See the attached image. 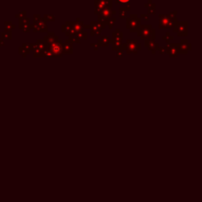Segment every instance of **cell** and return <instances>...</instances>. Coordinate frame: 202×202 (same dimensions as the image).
I'll list each match as a JSON object with an SVG mask.
<instances>
[{"label":"cell","mask_w":202,"mask_h":202,"mask_svg":"<svg viewBox=\"0 0 202 202\" xmlns=\"http://www.w3.org/2000/svg\"><path fill=\"white\" fill-rule=\"evenodd\" d=\"M141 25V19L137 14H130V17L126 18V28L130 33H137V36H140Z\"/></svg>","instance_id":"6da1fadb"},{"label":"cell","mask_w":202,"mask_h":202,"mask_svg":"<svg viewBox=\"0 0 202 202\" xmlns=\"http://www.w3.org/2000/svg\"><path fill=\"white\" fill-rule=\"evenodd\" d=\"M140 37L142 40H155L156 37V29L152 28L151 25H141Z\"/></svg>","instance_id":"7a4b0ae2"},{"label":"cell","mask_w":202,"mask_h":202,"mask_svg":"<svg viewBox=\"0 0 202 202\" xmlns=\"http://www.w3.org/2000/svg\"><path fill=\"white\" fill-rule=\"evenodd\" d=\"M178 21L177 19H171L168 14H160L159 15V28L160 29H167L173 28L175 23Z\"/></svg>","instance_id":"3957f363"},{"label":"cell","mask_w":202,"mask_h":202,"mask_svg":"<svg viewBox=\"0 0 202 202\" xmlns=\"http://www.w3.org/2000/svg\"><path fill=\"white\" fill-rule=\"evenodd\" d=\"M173 32L177 33L178 36H187L188 23L186 21H176L173 26Z\"/></svg>","instance_id":"277c9868"},{"label":"cell","mask_w":202,"mask_h":202,"mask_svg":"<svg viewBox=\"0 0 202 202\" xmlns=\"http://www.w3.org/2000/svg\"><path fill=\"white\" fill-rule=\"evenodd\" d=\"M113 2L111 0H95L94 1V14L98 15L104 9L112 8Z\"/></svg>","instance_id":"5b68a950"},{"label":"cell","mask_w":202,"mask_h":202,"mask_svg":"<svg viewBox=\"0 0 202 202\" xmlns=\"http://www.w3.org/2000/svg\"><path fill=\"white\" fill-rule=\"evenodd\" d=\"M141 50V44L138 43L137 40H127L126 42V54H137L138 51Z\"/></svg>","instance_id":"8992f818"},{"label":"cell","mask_w":202,"mask_h":202,"mask_svg":"<svg viewBox=\"0 0 202 202\" xmlns=\"http://www.w3.org/2000/svg\"><path fill=\"white\" fill-rule=\"evenodd\" d=\"M63 46V42L62 40H59L58 41H56L48 46L54 58H62Z\"/></svg>","instance_id":"52a82bcc"},{"label":"cell","mask_w":202,"mask_h":202,"mask_svg":"<svg viewBox=\"0 0 202 202\" xmlns=\"http://www.w3.org/2000/svg\"><path fill=\"white\" fill-rule=\"evenodd\" d=\"M164 48L166 50V53L169 55L170 58H177L178 55L180 54L179 44H170V42H167L166 43V46Z\"/></svg>","instance_id":"ba28073f"},{"label":"cell","mask_w":202,"mask_h":202,"mask_svg":"<svg viewBox=\"0 0 202 202\" xmlns=\"http://www.w3.org/2000/svg\"><path fill=\"white\" fill-rule=\"evenodd\" d=\"M116 14V11L113 10L112 8H107V9H104L103 11H101L99 14H98V20L97 21L102 22L103 24H105L107 25V21L112 17H114V15Z\"/></svg>","instance_id":"9c48e42d"},{"label":"cell","mask_w":202,"mask_h":202,"mask_svg":"<svg viewBox=\"0 0 202 202\" xmlns=\"http://www.w3.org/2000/svg\"><path fill=\"white\" fill-rule=\"evenodd\" d=\"M31 28L33 30L34 33H37V32L47 33V30H48L47 22L44 20L43 17H41V19L38 22L33 23V25H31Z\"/></svg>","instance_id":"30bf717a"},{"label":"cell","mask_w":202,"mask_h":202,"mask_svg":"<svg viewBox=\"0 0 202 202\" xmlns=\"http://www.w3.org/2000/svg\"><path fill=\"white\" fill-rule=\"evenodd\" d=\"M62 32L65 33L66 36H76V33L73 28V21H66L64 25L62 26Z\"/></svg>","instance_id":"8fae6325"},{"label":"cell","mask_w":202,"mask_h":202,"mask_svg":"<svg viewBox=\"0 0 202 202\" xmlns=\"http://www.w3.org/2000/svg\"><path fill=\"white\" fill-rule=\"evenodd\" d=\"M179 44V51L182 54H187L188 51L191 50V44L187 40H181Z\"/></svg>","instance_id":"7c38bea8"},{"label":"cell","mask_w":202,"mask_h":202,"mask_svg":"<svg viewBox=\"0 0 202 202\" xmlns=\"http://www.w3.org/2000/svg\"><path fill=\"white\" fill-rule=\"evenodd\" d=\"M59 39V36H56L55 33L54 32H51V33H47V35L44 36L43 40L45 42V44H47V46H49L50 44L58 41Z\"/></svg>","instance_id":"4fadbf2b"},{"label":"cell","mask_w":202,"mask_h":202,"mask_svg":"<svg viewBox=\"0 0 202 202\" xmlns=\"http://www.w3.org/2000/svg\"><path fill=\"white\" fill-rule=\"evenodd\" d=\"M144 45H145V47H148L149 51H152V54H156V51H158V48L160 47L159 43H156L155 40H145V44Z\"/></svg>","instance_id":"5bb4252c"},{"label":"cell","mask_w":202,"mask_h":202,"mask_svg":"<svg viewBox=\"0 0 202 202\" xmlns=\"http://www.w3.org/2000/svg\"><path fill=\"white\" fill-rule=\"evenodd\" d=\"M83 26H84V23H83V21H81V19L79 17H77L76 19V21H73V28H74V30L76 34L84 32Z\"/></svg>","instance_id":"9a60e30c"},{"label":"cell","mask_w":202,"mask_h":202,"mask_svg":"<svg viewBox=\"0 0 202 202\" xmlns=\"http://www.w3.org/2000/svg\"><path fill=\"white\" fill-rule=\"evenodd\" d=\"M74 48H73V44H71L69 40H66L63 46V54H72L74 53Z\"/></svg>","instance_id":"2e32d148"},{"label":"cell","mask_w":202,"mask_h":202,"mask_svg":"<svg viewBox=\"0 0 202 202\" xmlns=\"http://www.w3.org/2000/svg\"><path fill=\"white\" fill-rule=\"evenodd\" d=\"M97 44H98L99 47H107L111 44V39L107 36H102L101 38L97 40Z\"/></svg>","instance_id":"e0dca14e"},{"label":"cell","mask_w":202,"mask_h":202,"mask_svg":"<svg viewBox=\"0 0 202 202\" xmlns=\"http://www.w3.org/2000/svg\"><path fill=\"white\" fill-rule=\"evenodd\" d=\"M123 33L120 32L119 28H116L115 32L112 33V41H123Z\"/></svg>","instance_id":"ac0fdd59"},{"label":"cell","mask_w":202,"mask_h":202,"mask_svg":"<svg viewBox=\"0 0 202 202\" xmlns=\"http://www.w3.org/2000/svg\"><path fill=\"white\" fill-rule=\"evenodd\" d=\"M111 44H112V50L113 51H119V50H123V41H112L111 40Z\"/></svg>","instance_id":"d6986e66"},{"label":"cell","mask_w":202,"mask_h":202,"mask_svg":"<svg viewBox=\"0 0 202 202\" xmlns=\"http://www.w3.org/2000/svg\"><path fill=\"white\" fill-rule=\"evenodd\" d=\"M14 28H15V25L11 21H5L4 22V28H5L4 32L11 33V30Z\"/></svg>","instance_id":"ffe728a7"},{"label":"cell","mask_w":202,"mask_h":202,"mask_svg":"<svg viewBox=\"0 0 202 202\" xmlns=\"http://www.w3.org/2000/svg\"><path fill=\"white\" fill-rule=\"evenodd\" d=\"M45 57H47V58H54L49 47H45L44 49L43 50V58H45Z\"/></svg>","instance_id":"44dd1931"},{"label":"cell","mask_w":202,"mask_h":202,"mask_svg":"<svg viewBox=\"0 0 202 202\" xmlns=\"http://www.w3.org/2000/svg\"><path fill=\"white\" fill-rule=\"evenodd\" d=\"M19 28H21L22 26L24 25H30V19L28 17H25L23 19H20L19 20Z\"/></svg>","instance_id":"7402d4cb"},{"label":"cell","mask_w":202,"mask_h":202,"mask_svg":"<svg viewBox=\"0 0 202 202\" xmlns=\"http://www.w3.org/2000/svg\"><path fill=\"white\" fill-rule=\"evenodd\" d=\"M33 57L34 58H43V51L40 50L38 47L33 50Z\"/></svg>","instance_id":"603a6c76"},{"label":"cell","mask_w":202,"mask_h":202,"mask_svg":"<svg viewBox=\"0 0 202 202\" xmlns=\"http://www.w3.org/2000/svg\"><path fill=\"white\" fill-rule=\"evenodd\" d=\"M115 23H116V18L112 17H111L107 21V25L108 26V28H110V29H111V28H113L114 25H115Z\"/></svg>","instance_id":"cb8c5ba5"},{"label":"cell","mask_w":202,"mask_h":202,"mask_svg":"<svg viewBox=\"0 0 202 202\" xmlns=\"http://www.w3.org/2000/svg\"><path fill=\"white\" fill-rule=\"evenodd\" d=\"M119 17L121 18H126L127 17V10L124 7L119 8Z\"/></svg>","instance_id":"d4e9b609"},{"label":"cell","mask_w":202,"mask_h":202,"mask_svg":"<svg viewBox=\"0 0 202 202\" xmlns=\"http://www.w3.org/2000/svg\"><path fill=\"white\" fill-rule=\"evenodd\" d=\"M44 20L46 21V22H47V21H51V22H54V21H55V17L53 15V14H44Z\"/></svg>","instance_id":"484cf974"},{"label":"cell","mask_w":202,"mask_h":202,"mask_svg":"<svg viewBox=\"0 0 202 202\" xmlns=\"http://www.w3.org/2000/svg\"><path fill=\"white\" fill-rule=\"evenodd\" d=\"M76 36H77V38H78L81 41V40H86L88 39V33H85V32L77 33V34H76Z\"/></svg>","instance_id":"4316f807"},{"label":"cell","mask_w":202,"mask_h":202,"mask_svg":"<svg viewBox=\"0 0 202 202\" xmlns=\"http://www.w3.org/2000/svg\"><path fill=\"white\" fill-rule=\"evenodd\" d=\"M36 44H37L38 48L40 50H41V51H43L45 47H48V46H47V44H45V42L43 40H36Z\"/></svg>","instance_id":"83f0119b"},{"label":"cell","mask_w":202,"mask_h":202,"mask_svg":"<svg viewBox=\"0 0 202 202\" xmlns=\"http://www.w3.org/2000/svg\"><path fill=\"white\" fill-rule=\"evenodd\" d=\"M162 40H165V41H166V43H167V42H170L171 40H174V36H170L169 33H167L164 36H163Z\"/></svg>","instance_id":"f1b7e54d"},{"label":"cell","mask_w":202,"mask_h":202,"mask_svg":"<svg viewBox=\"0 0 202 202\" xmlns=\"http://www.w3.org/2000/svg\"><path fill=\"white\" fill-rule=\"evenodd\" d=\"M1 38H2V40H4V39L11 40V39H12V34H11V33L3 32V33H1Z\"/></svg>","instance_id":"f546056e"},{"label":"cell","mask_w":202,"mask_h":202,"mask_svg":"<svg viewBox=\"0 0 202 202\" xmlns=\"http://www.w3.org/2000/svg\"><path fill=\"white\" fill-rule=\"evenodd\" d=\"M69 41L71 43V44H80L81 43V40L77 38V36H69Z\"/></svg>","instance_id":"4dcf8cb0"},{"label":"cell","mask_w":202,"mask_h":202,"mask_svg":"<svg viewBox=\"0 0 202 202\" xmlns=\"http://www.w3.org/2000/svg\"><path fill=\"white\" fill-rule=\"evenodd\" d=\"M148 13H149V14H156V4L155 3H152L150 7H149Z\"/></svg>","instance_id":"1f68e13d"},{"label":"cell","mask_w":202,"mask_h":202,"mask_svg":"<svg viewBox=\"0 0 202 202\" xmlns=\"http://www.w3.org/2000/svg\"><path fill=\"white\" fill-rule=\"evenodd\" d=\"M18 53H19L20 54H21L24 58H25L27 54H29V52H28L27 51H25L22 47H18Z\"/></svg>","instance_id":"d6a6232c"},{"label":"cell","mask_w":202,"mask_h":202,"mask_svg":"<svg viewBox=\"0 0 202 202\" xmlns=\"http://www.w3.org/2000/svg\"><path fill=\"white\" fill-rule=\"evenodd\" d=\"M21 47H22L25 51H27L28 52L30 53V51H31V43H23Z\"/></svg>","instance_id":"836d02e7"},{"label":"cell","mask_w":202,"mask_h":202,"mask_svg":"<svg viewBox=\"0 0 202 202\" xmlns=\"http://www.w3.org/2000/svg\"><path fill=\"white\" fill-rule=\"evenodd\" d=\"M15 17L18 18L19 20H20V19H23V18L26 17V11H25V10H24V11H21V12L18 13L17 14H16V15H15Z\"/></svg>","instance_id":"e575fe53"},{"label":"cell","mask_w":202,"mask_h":202,"mask_svg":"<svg viewBox=\"0 0 202 202\" xmlns=\"http://www.w3.org/2000/svg\"><path fill=\"white\" fill-rule=\"evenodd\" d=\"M21 29H22V31L24 33H29L31 30V25H24L21 28Z\"/></svg>","instance_id":"d590c367"},{"label":"cell","mask_w":202,"mask_h":202,"mask_svg":"<svg viewBox=\"0 0 202 202\" xmlns=\"http://www.w3.org/2000/svg\"><path fill=\"white\" fill-rule=\"evenodd\" d=\"M102 33V30H92L90 32V36H100Z\"/></svg>","instance_id":"8d00e7d4"},{"label":"cell","mask_w":202,"mask_h":202,"mask_svg":"<svg viewBox=\"0 0 202 202\" xmlns=\"http://www.w3.org/2000/svg\"><path fill=\"white\" fill-rule=\"evenodd\" d=\"M177 14H178V12L176 10H175V11H173V12H170L168 15H169V17L171 19L175 20V19H177Z\"/></svg>","instance_id":"74e56055"},{"label":"cell","mask_w":202,"mask_h":202,"mask_svg":"<svg viewBox=\"0 0 202 202\" xmlns=\"http://www.w3.org/2000/svg\"><path fill=\"white\" fill-rule=\"evenodd\" d=\"M41 19V15L40 14H34L33 15V23L38 22Z\"/></svg>","instance_id":"f35d334b"},{"label":"cell","mask_w":202,"mask_h":202,"mask_svg":"<svg viewBox=\"0 0 202 202\" xmlns=\"http://www.w3.org/2000/svg\"><path fill=\"white\" fill-rule=\"evenodd\" d=\"M116 57L117 58H123V50H119L116 51Z\"/></svg>","instance_id":"ab89813d"},{"label":"cell","mask_w":202,"mask_h":202,"mask_svg":"<svg viewBox=\"0 0 202 202\" xmlns=\"http://www.w3.org/2000/svg\"><path fill=\"white\" fill-rule=\"evenodd\" d=\"M90 46L92 47H93V49L95 50V51H96V50H98L99 49V45H98V44L97 43H92V44H90Z\"/></svg>","instance_id":"60d3db41"},{"label":"cell","mask_w":202,"mask_h":202,"mask_svg":"<svg viewBox=\"0 0 202 202\" xmlns=\"http://www.w3.org/2000/svg\"><path fill=\"white\" fill-rule=\"evenodd\" d=\"M158 51H159V52H160L161 54H166V50H165V48H164L163 47H159Z\"/></svg>","instance_id":"b9f144b4"},{"label":"cell","mask_w":202,"mask_h":202,"mask_svg":"<svg viewBox=\"0 0 202 202\" xmlns=\"http://www.w3.org/2000/svg\"><path fill=\"white\" fill-rule=\"evenodd\" d=\"M140 18V19L143 18L144 20L147 21H149V14H141Z\"/></svg>","instance_id":"7bdbcfd3"},{"label":"cell","mask_w":202,"mask_h":202,"mask_svg":"<svg viewBox=\"0 0 202 202\" xmlns=\"http://www.w3.org/2000/svg\"><path fill=\"white\" fill-rule=\"evenodd\" d=\"M153 3H152V0H149V1L147 3H145V7H147V8H149V7H150L152 4Z\"/></svg>","instance_id":"ee69618b"},{"label":"cell","mask_w":202,"mask_h":202,"mask_svg":"<svg viewBox=\"0 0 202 202\" xmlns=\"http://www.w3.org/2000/svg\"><path fill=\"white\" fill-rule=\"evenodd\" d=\"M125 8L126 9L127 11H130V1L126 3V7Z\"/></svg>","instance_id":"f6af8a7d"},{"label":"cell","mask_w":202,"mask_h":202,"mask_svg":"<svg viewBox=\"0 0 202 202\" xmlns=\"http://www.w3.org/2000/svg\"><path fill=\"white\" fill-rule=\"evenodd\" d=\"M129 1H116V3L117 4H123V3H127Z\"/></svg>","instance_id":"bcb514c9"},{"label":"cell","mask_w":202,"mask_h":202,"mask_svg":"<svg viewBox=\"0 0 202 202\" xmlns=\"http://www.w3.org/2000/svg\"><path fill=\"white\" fill-rule=\"evenodd\" d=\"M83 28H84H84H90V29H91V25H84Z\"/></svg>","instance_id":"7dc6e473"},{"label":"cell","mask_w":202,"mask_h":202,"mask_svg":"<svg viewBox=\"0 0 202 202\" xmlns=\"http://www.w3.org/2000/svg\"><path fill=\"white\" fill-rule=\"evenodd\" d=\"M4 44H5L4 40H2V39H0V47H1V46H3Z\"/></svg>","instance_id":"c3c4849f"}]
</instances>
